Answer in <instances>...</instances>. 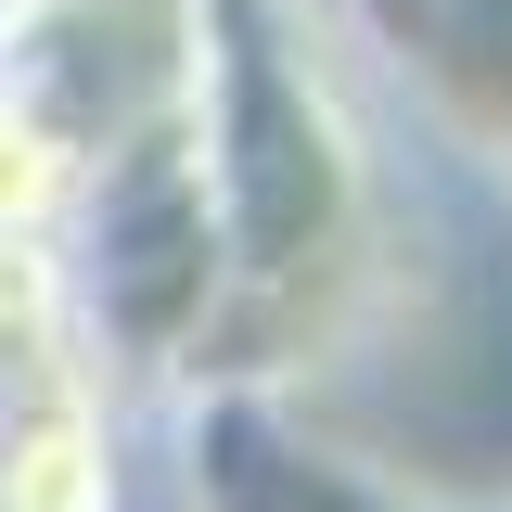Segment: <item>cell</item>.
Returning <instances> with one entry per match:
<instances>
[]
</instances>
